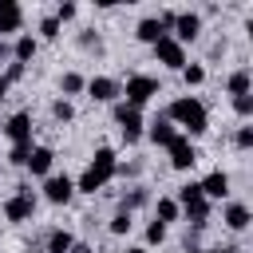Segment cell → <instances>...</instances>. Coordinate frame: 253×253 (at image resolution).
I'll list each match as a JSON object with an SVG mask.
<instances>
[{"instance_id":"1","label":"cell","mask_w":253,"mask_h":253,"mask_svg":"<svg viewBox=\"0 0 253 253\" xmlns=\"http://www.w3.org/2000/svg\"><path fill=\"white\" fill-rule=\"evenodd\" d=\"M115 166H119V158H115V150L111 146H99L95 154H91V162H87V170L79 174V182H75V190L79 194H99L111 178H115Z\"/></svg>"},{"instance_id":"2","label":"cell","mask_w":253,"mask_h":253,"mask_svg":"<svg viewBox=\"0 0 253 253\" xmlns=\"http://www.w3.org/2000/svg\"><path fill=\"white\" fill-rule=\"evenodd\" d=\"M166 119L178 123V126H186L194 138L210 130V115H206V103H202L198 95H182V99H174L170 111H166Z\"/></svg>"},{"instance_id":"3","label":"cell","mask_w":253,"mask_h":253,"mask_svg":"<svg viewBox=\"0 0 253 253\" xmlns=\"http://www.w3.org/2000/svg\"><path fill=\"white\" fill-rule=\"evenodd\" d=\"M4 217H8L12 225H20V221H32V217H36V194H32V186H20V190L4 202Z\"/></svg>"},{"instance_id":"4","label":"cell","mask_w":253,"mask_h":253,"mask_svg":"<svg viewBox=\"0 0 253 253\" xmlns=\"http://www.w3.org/2000/svg\"><path fill=\"white\" fill-rule=\"evenodd\" d=\"M162 87H158V79L154 75H130L126 79V87H123V95H126V107H142V103H150L154 95H158Z\"/></svg>"},{"instance_id":"5","label":"cell","mask_w":253,"mask_h":253,"mask_svg":"<svg viewBox=\"0 0 253 253\" xmlns=\"http://www.w3.org/2000/svg\"><path fill=\"white\" fill-rule=\"evenodd\" d=\"M154 59H158L162 67H170V71H182V67H186V47H182L174 36H162V40L154 43Z\"/></svg>"},{"instance_id":"6","label":"cell","mask_w":253,"mask_h":253,"mask_svg":"<svg viewBox=\"0 0 253 253\" xmlns=\"http://www.w3.org/2000/svg\"><path fill=\"white\" fill-rule=\"evenodd\" d=\"M115 123H119V134L123 142H138L142 138V115L126 103H115Z\"/></svg>"},{"instance_id":"7","label":"cell","mask_w":253,"mask_h":253,"mask_svg":"<svg viewBox=\"0 0 253 253\" xmlns=\"http://www.w3.org/2000/svg\"><path fill=\"white\" fill-rule=\"evenodd\" d=\"M43 198H47L51 206H67V202L75 198V182H71L67 174H47V178H43Z\"/></svg>"},{"instance_id":"8","label":"cell","mask_w":253,"mask_h":253,"mask_svg":"<svg viewBox=\"0 0 253 253\" xmlns=\"http://www.w3.org/2000/svg\"><path fill=\"white\" fill-rule=\"evenodd\" d=\"M87 95H91L95 103H115V99L123 95V83L111 79V75H91V79H87Z\"/></svg>"},{"instance_id":"9","label":"cell","mask_w":253,"mask_h":253,"mask_svg":"<svg viewBox=\"0 0 253 253\" xmlns=\"http://www.w3.org/2000/svg\"><path fill=\"white\" fill-rule=\"evenodd\" d=\"M174 28H178L174 40L186 47V43H194V40L202 36V16H198V12H178V16H174Z\"/></svg>"},{"instance_id":"10","label":"cell","mask_w":253,"mask_h":253,"mask_svg":"<svg viewBox=\"0 0 253 253\" xmlns=\"http://www.w3.org/2000/svg\"><path fill=\"white\" fill-rule=\"evenodd\" d=\"M166 150H170V166H174V170H190V166L198 162V150H194V142H190L186 134H178Z\"/></svg>"},{"instance_id":"11","label":"cell","mask_w":253,"mask_h":253,"mask_svg":"<svg viewBox=\"0 0 253 253\" xmlns=\"http://www.w3.org/2000/svg\"><path fill=\"white\" fill-rule=\"evenodd\" d=\"M24 32V8L16 0H0V40Z\"/></svg>"},{"instance_id":"12","label":"cell","mask_w":253,"mask_h":253,"mask_svg":"<svg viewBox=\"0 0 253 253\" xmlns=\"http://www.w3.org/2000/svg\"><path fill=\"white\" fill-rule=\"evenodd\" d=\"M12 142H32V111H16V115H8V123L0 126Z\"/></svg>"},{"instance_id":"13","label":"cell","mask_w":253,"mask_h":253,"mask_svg":"<svg viewBox=\"0 0 253 253\" xmlns=\"http://www.w3.org/2000/svg\"><path fill=\"white\" fill-rule=\"evenodd\" d=\"M221 221H225V229H233V233H245V229H249V221H253V213H249V206H245V202H225V210H221Z\"/></svg>"},{"instance_id":"14","label":"cell","mask_w":253,"mask_h":253,"mask_svg":"<svg viewBox=\"0 0 253 253\" xmlns=\"http://www.w3.org/2000/svg\"><path fill=\"white\" fill-rule=\"evenodd\" d=\"M51 162H55V150H51V146H32V154H28L24 166H28L36 178H47V174H51Z\"/></svg>"},{"instance_id":"15","label":"cell","mask_w":253,"mask_h":253,"mask_svg":"<svg viewBox=\"0 0 253 253\" xmlns=\"http://www.w3.org/2000/svg\"><path fill=\"white\" fill-rule=\"evenodd\" d=\"M146 138H150L154 146H170V142L178 138V130H174V123H170V119L162 115V119H154V123L146 126Z\"/></svg>"},{"instance_id":"16","label":"cell","mask_w":253,"mask_h":253,"mask_svg":"<svg viewBox=\"0 0 253 253\" xmlns=\"http://www.w3.org/2000/svg\"><path fill=\"white\" fill-rule=\"evenodd\" d=\"M225 91L237 99V95H253V71L249 67H237V71H229V79H225Z\"/></svg>"},{"instance_id":"17","label":"cell","mask_w":253,"mask_h":253,"mask_svg":"<svg viewBox=\"0 0 253 253\" xmlns=\"http://www.w3.org/2000/svg\"><path fill=\"white\" fill-rule=\"evenodd\" d=\"M198 186H202L206 198H225V194H229V174H225V170H213V174H206Z\"/></svg>"},{"instance_id":"18","label":"cell","mask_w":253,"mask_h":253,"mask_svg":"<svg viewBox=\"0 0 253 253\" xmlns=\"http://www.w3.org/2000/svg\"><path fill=\"white\" fill-rule=\"evenodd\" d=\"M36 47H40L36 36H32V32H20L16 43H12V63H24V67H28V59L36 55Z\"/></svg>"},{"instance_id":"19","label":"cell","mask_w":253,"mask_h":253,"mask_svg":"<svg viewBox=\"0 0 253 253\" xmlns=\"http://www.w3.org/2000/svg\"><path fill=\"white\" fill-rule=\"evenodd\" d=\"M134 36H138L142 43H150V47H154V43H158V40L166 36V28L158 24V16H146V20H138V28H134Z\"/></svg>"},{"instance_id":"20","label":"cell","mask_w":253,"mask_h":253,"mask_svg":"<svg viewBox=\"0 0 253 253\" xmlns=\"http://www.w3.org/2000/svg\"><path fill=\"white\" fill-rule=\"evenodd\" d=\"M71 245H75L71 229H51L43 237V253H71Z\"/></svg>"},{"instance_id":"21","label":"cell","mask_w":253,"mask_h":253,"mask_svg":"<svg viewBox=\"0 0 253 253\" xmlns=\"http://www.w3.org/2000/svg\"><path fill=\"white\" fill-rule=\"evenodd\" d=\"M142 206H150V190H142V186H130V190L119 198V210H126V213H134V210H142Z\"/></svg>"},{"instance_id":"22","label":"cell","mask_w":253,"mask_h":253,"mask_svg":"<svg viewBox=\"0 0 253 253\" xmlns=\"http://www.w3.org/2000/svg\"><path fill=\"white\" fill-rule=\"evenodd\" d=\"M182 213L194 221V229H206V225H210V198H198V202L182 206Z\"/></svg>"},{"instance_id":"23","label":"cell","mask_w":253,"mask_h":253,"mask_svg":"<svg viewBox=\"0 0 253 253\" xmlns=\"http://www.w3.org/2000/svg\"><path fill=\"white\" fill-rule=\"evenodd\" d=\"M182 217V206L174 202V198H158V206H154V221L158 225H170V221H178Z\"/></svg>"},{"instance_id":"24","label":"cell","mask_w":253,"mask_h":253,"mask_svg":"<svg viewBox=\"0 0 253 253\" xmlns=\"http://www.w3.org/2000/svg\"><path fill=\"white\" fill-rule=\"evenodd\" d=\"M79 91H87V79H83L79 71H63V75H59V95L71 99V95H79Z\"/></svg>"},{"instance_id":"25","label":"cell","mask_w":253,"mask_h":253,"mask_svg":"<svg viewBox=\"0 0 253 253\" xmlns=\"http://www.w3.org/2000/svg\"><path fill=\"white\" fill-rule=\"evenodd\" d=\"M182 79H186V87H202L206 83V67L202 63H186L182 67Z\"/></svg>"},{"instance_id":"26","label":"cell","mask_w":253,"mask_h":253,"mask_svg":"<svg viewBox=\"0 0 253 253\" xmlns=\"http://www.w3.org/2000/svg\"><path fill=\"white\" fill-rule=\"evenodd\" d=\"M51 119H55V123H71V119H75L71 99H55V103H51Z\"/></svg>"},{"instance_id":"27","label":"cell","mask_w":253,"mask_h":253,"mask_svg":"<svg viewBox=\"0 0 253 253\" xmlns=\"http://www.w3.org/2000/svg\"><path fill=\"white\" fill-rule=\"evenodd\" d=\"M198 198H206L202 186H198V182H186V186H178V198H174V202H178V206H190V202H198Z\"/></svg>"},{"instance_id":"28","label":"cell","mask_w":253,"mask_h":253,"mask_svg":"<svg viewBox=\"0 0 253 253\" xmlns=\"http://www.w3.org/2000/svg\"><path fill=\"white\" fill-rule=\"evenodd\" d=\"M130 225H134V221H130V213H126V210H115V217H111V233H115V237H123V233H130Z\"/></svg>"},{"instance_id":"29","label":"cell","mask_w":253,"mask_h":253,"mask_svg":"<svg viewBox=\"0 0 253 253\" xmlns=\"http://www.w3.org/2000/svg\"><path fill=\"white\" fill-rule=\"evenodd\" d=\"M28 154H32V142H12L8 162H12V166H24V162H28Z\"/></svg>"},{"instance_id":"30","label":"cell","mask_w":253,"mask_h":253,"mask_svg":"<svg viewBox=\"0 0 253 253\" xmlns=\"http://www.w3.org/2000/svg\"><path fill=\"white\" fill-rule=\"evenodd\" d=\"M79 47H87V51H103V40H99V32H95V28H87V32L79 36Z\"/></svg>"},{"instance_id":"31","label":"cell","mask_w":253,"mask_h":253,"mask_svg":"<svg viewBox=\"0 0 253 253\" xmlns=\"http://www.w3.org/2000/svg\"><path fill=\"white\" fill-rule=\"evenodd\" d=\"M162 241H166V225L150 221V225H146V249H150V245H162Z\"/></svg>"},{"instance_id":"32","label":"cell","mask_w":253,"mask_h":253,"mask_svg":"<svg viewBox=\"0 0 253 253\" xmlns=\"http://www.w3.org/2000/svg\"><path fill=\"white\" fill-rule=\"evenodd\" d=\"M40 36H43V40H55V36H59V20H55V16H43V20H40Z\"/></svg>"},{"instance_id":"33","label":"cell","mask_w":253,"mask_h":253,"mask_svg":"<svg viewBox=\"0 0 253 253\" xmlns=\"http://www.w3.org/2000/svg\"><path fill=\"white\" fill-rule=\"evenodd\" d=\"M233 146H237V150H249V146H253V126H237Z\"/></svg>"},{"instance_id":"34","label":"cell","mask_w":253,"mask_h":253,"mask_svg":"<svg viewBox=\"0 0 253 253\" xmlns=\"http://www.w3.org/2000/svg\"><path fill=\"white\" fill-rule=\"evenodd\" d=\"M233 111H237L241 119H249V115H253V95H237V99H233Z\"/></svg>"},{"instance_id":"35","label":"cell","mask_w":253,"mask_h":253,"mask_svg":"<svg viewBox=\"0 0 253 253\" xmlns=\"http://www.w3.org/2000/svg\"><path fill=\"white\" fill-rule=\"evenodd\" d=\"M75 12H79L75 4H63V0L55 4V20H59V24H63V20H75Z\"/></svg>"},{"instance_id":"36","label":"cell","mask_w":253,"mask_h":253,"mask_svg":"<svg viewBox=\"0 0 253 253\" xmlns=\"http://www.w3.org/2000/svg\"><path fill=\"white\" fill-rule=\"evenodd\" d=\"M4 79H8V87H12L16 79H24V63H8V71H4Z\"/></svg>"},{"instance_id":"37","label":"cell","mask_w":253,"mask_h":253,"mask_svg":"<svg viewBox=\"0 0 253 253\" xmlns=\"http://www.w3.org/2000/svg\"><path fill=\"white\" fill-rule=\"evenodd\" d=\"M71 253H95V245H87V241H75V245H71Z\"/></svg>"},{"instance_id":"38","label":"cell","mask_w":253,"mask_h":253,"mask_svg":"<svg viewBox=\"0 0 253 253\" xmlns=\"http://www.w3.org/2000/svg\"><path fill=\"white\" fill-rule=\"evenodd\" d=\"M4 99H8V79L0 75V103H4Z\"/></svg>"},{"instance_id":"39","label":"cell","mask_w":253,"mask_h":253,"mask_svg":"<svg viewBox=\"0 0 253 253\" xmlns=\"http://www.w3.org/2000/svg\"><path fill=\"white\" fill-rule=\"evenodd\" d=\"M24 253H43V245H40V241H32V245H28Z\"/></svg>"},{"instance_id":"40","label":"cell","mask_w":253,"mask_h":253,"mask_svg":"<svg viewBox=\"0 0 253 253\" xmlns=\"http://www.w3.org/2000/svg\"><path fill=\"white\" fill-rule=\"evenodd\" d=\"M8 55H12V47H8L4 40H0V59H8Z\"/></svg>"},{"instance_id":"41","label":"cell","mask_w":253,"mask_h":253,"mask_svg":"<svg viewBox=\"0 0 253 253\" xmlns=\"http://www.w3.org/2000/svg\"><path fill=\"white\" fill-rule=\"evenodd\" d=\"M190 253H229V249H190Z\"/></svg>"},{"instance_id":"42","label":"cell","mask_w":253,"mask_h":253,"mask_svg":"<svg viewBox=\"0 0 253 253\" xmlns=\"http://www.w3.org/2000/svg\"><path fill=\"white\" fill-rule=\"evenodd\" d=\"M126 253H150V249H146V245H134V249H126Z\"/></svg>"},{"instance_id":"43","label":"cell","mask_w":253,"mask_h":253,"mask_svg":"<svg viewBox=\"0 0 253 253\" xmlns=\"http://www.w3.org/2000/svg\"><path fill=\"white\" fill-rule=\"evenodd\" d=\"M0 174H4V162H0Z\"/></svg>"}]
</instances>
